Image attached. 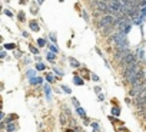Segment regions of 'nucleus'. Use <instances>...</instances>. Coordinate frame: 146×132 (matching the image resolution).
Returning a JSON list of instances; mask_svg holds the SVG:
<instances>
[{"label": "nucleus", "mask_w": 146, "mask_h": 132, "mask_svg": "<svg viewBox=\"0 0 146 132\" xmlns=\"http://www.w3.org/2000/svg\"><path fill=\"white\" fill-rule=\"evenodd\" d=\"M115 22H116V17H115L113 15H105V16H102L97 20V29H99V30L107 29V27L113 26Z\"/></svg>", "instance_id": "1"}, {"label": "nucleus", "mask_w": 146, "mask_h": 132, "mask_svg": "<svg viewBox=\"0 0 146 132\" xmlns=\"http://www.w3.org/2000/svg\"><path fill=\"white\" fill-rule=\"evenodd\" d=\"M138 56H136V53H132L130 52L129 55H126L125 58L122 59L120 62H122V65L125 66V67H128V66H130V65H133V63H138Z\"/></svg>", "instance_id": "2"}, {"label": "nucleus", "mask_w": 146, "mask_h": 132, "mask_svg": "<svg viewBox=\"0 0 146 132\" xmlns=\"http://www.w3.org/2000/svg\"><path fill=\"white\" fill-rule=\"evenodd\" d=\"M73 83H74V85H77V86H83V85H85L83 79H82L80 76H77V75H74V78H73Z\"/></svg>", "instance_id": "3"}, {"label": "nucleus", "mask_w": 146, "mask_h": 132, "mask_svg": "<svg viewBox=\"0 0 146 132\" xmlns=\"http://www.w3.org/2000/svg\"><path fill=\"white\" fill-rule=\"evenodd\" d=\"M110 115L115 116V118H116V116H119V115H120V108H119V106H112V109H110Z\"/></svg>", "instance_id": "4"}, {"label": "nucleus", "mask_w": 146, "mask_h": 132, "mask_svg": "<svg viewBox=\"0 0 146 132\" xmlns=\"http://www.w3.org/2000/svg\"><path fill=\"white\" fill-rule=\"evenodd\" d=\"M30 29H32L33 32H39V30H40V26H39V23H37V22H30Z\"/></svg>", "instance_id": "5"}, {"label": "nucleus", "mask_w": 146, "mask_h": 132, "mask_svg": "<svg viewBox=\"0 0 146 132\" xmlns=\"http://www.w3.org/2000/svg\"><path fill=\"white\" fill-rule=\"evenodd\" d=\"M43 82V79H42V78H36V76H34V78H32V79H30V85H40V83Z\"/></svg>", "instance_id": "6"}, {"label": "nucleus", "mask_w": 146, "mask_h": 132, "mask_svg": "<svg viewBox=\"0 0 146 132\" xmlns=\"http://www.w3.org/2000/svg\"><path fill=\"white\" fill-rule=\"evenodd\" d=\"M6 129H7V132H15L17 129L16 124H13V122H10V124H7V126H6Z\"/></svg>", "instance_id": "7"}, {"label": "nucleus", "mask_w": 146, "mask_h": 132, "mask_svg": "<svg viewBox=\"0 0 146 132\" xmlns=\"http://www.w3.org/2000/svg\"><path fill=\"white\" fill-rule=\"evenodd\" d=\"M69 63H70L72 67H79V66H80V63H79L76 59H73V58H69Z\"/></svg>", "instance_id": "8"}, {"label": "nucleus", "mask_w": 146, "mask_h": 132, "mask_svg": "<svg viewBox=\"0 0 146 132\" xmlns=\"http://www.w3.org/2000/svg\"><path fill=\"white\" fill-rule=\"evenodd\" d=\"M76 112H77V115L80 116V118H86V112H85V109L83 108H76Z\"/></svg>", "instance_id": "9"}, {"label": "nucleus", "mask_w": 146, "mask_h": 132, "mask_svg": "<svg viewBox=\"0 0 146 132\" xmlns=\"http://www.w3.org/2000/svg\"><path fill=\"white\" fill-rule=\"evenodd\" d=\"M44 92H46V98L50 100V98H52V91H50L49 85H44Z\"/></svg>", "instance_id": "10"}, {"label": "nucleus", "mask_w": 146, "mask_h": 132, "mask_svg": "<svg viewBox=\"0 0 146 132\" xmlns=\"http://www.w3.org/2000/svg\"><path fill=\"white\" fill-rule=\"evenodd\" d=\"M16 119H17V115H16V114H10V115H9V118L6 119V122H7V124H10L12 121H16Z\"/></svg>", "instance_id": "11"}, {"label": "nucleus", "mask_w": 146, "mask_h": 132, "mask_svg": "<svg viewBox=\"0 0 146 132\" xmlns=\"http://www.w3.org/2000/svg\"><path fill=\"white\" fill-rule=\"evenodd\" d=\"M60 124L63 125H67V116H65V114H60Z\"/></svg>", "instance_id": "12"}, {"label": "nucleus", "mask_w": 146, "mask_h": 132, "mask_svg": "<svg viewBox=\"0 0 146 132\" xmlns=\"http://www.w3.org/2000/svg\"><path fill=\"white\" fill-rule=\"evenodd\" d=\"M99 1H100V0H90V9H95V10H96Z\"/></svg>", "instance_id": "13"}, {"label": "nucleus", "mask_w": 146, "mask_h": 132, "mask_svg": "<svg viewBox=\"0 0 146 132\" xmlns=\"http://www.w3.org/2000/svg\"><path fill=\"white\" fill-rule=\"evenodd\" d=\"M47 59H49V62H55V60H56V55H55V53H52V52H49V53H47Z\"/></svg>", "instance_id": "14"}, {"label": "nucleus", "mask_w": 146, "mask_h": 132, "mask_svg": "<svg viewBox=\"0 0 146 132\" xmlns=\"http://www.w3.org/2000/svg\"><path fill=\"white\" fill-rule=\"evenodd\" d=\"M36 69H37V70H44V69H46V65H44V63H42V62H37Z\"/></svg>", "instance_id": "15"}, {"label": "nucleus", "mask_w": 146, "mask_h": 132, "mask_svg": "<svg viewBox=\"0 0 146 132\" xmlns=\"http://www.w3.org/2000/svg\"><path fill=\"white\" fill-rule=\"evenodd\" d=\"M4 48H6L7 50H13V49H16V45H15V43H6Z\"/></svg>", "instance_id": "16"}, {"label": "nucleus", "mask_w": 146, "mask_h": 132, "mask_svg": "<svg viewBox=\"0 0 146 132\" xmlns=\"http://www.w3.org/2000/svg\"><path fill=\"white\" fill-rule=\"evenodd\" d=\"M92 128H93V132H100V128H99L97 122H92Z\"/></svg>", "instance_id": "17"}, {"label": "nucleus", "mask_w": 146, "mask_h": 132, "mask_svg": "<svg viewBox=\"0 0 146 132\" xmlns=\"http://www.w3.org/2000/svg\"><path fill=\"white\" fill-rule=\"evenodd\" d=\"M46 79H47L49 83H55V78H53V75H52V73H47V75H46Z\"/></svg>", "instance_id": "18"}, {"label": "nucleus", "mask_w": 146, "mask_h": 132, "mask_svg": "<svg viewBox=\"0 0 146 132\" xmlns=\"http://www.w3.org/2000/svg\"><path fill=\"white\" fill-rule=\"evenodd\" d=\"M49 48H50V52H52V53H55V55H56L57 52H59V49H57V46H56V45H50Z\"/></svg>", "instance_id": "19"}, {"label": "nucleus", "mask_w": 146, "mask_h": 132, "mask_svg": "<svg viewBox=\"0 0 146 132\" xmlns=\"http://www.w3.org/2000/svg\"><path fill=\"white\" fill-rule=\"evenodd\" d=\"M72 103L74 105V108H80V102H79L76 98H72Z\"/></svg>", "instance_id": "20"}, {"label": "nucleus", "mask_w": 146, "mask_h": 132, "mask_svg": "<svg viewBox=\"0 0 146 132\" xmlns=\"http://www.w3.org/2000/svg\"><path fill=\"white\" fill-rule=\"evenodd\" d=\"M27 78H30V79H32V78H34V75H36V70H32V69H30V70H27Z\"/></svg>", "instance_id": "21"}, {"label": "nucleus", "mask_w": 146, "mask_h": 132, "mask_svg": "<svg viewBox=\"0 0 146 132\" xmlns=\"http://www.w3.org/2000/svg\"><path fill=\"white\" fill-rule=\"evenodd\" d=\"M62 91L65 92V93H72L70 88H69V86H66V85H62Z\"/></svg>", "instance_id": "22"}, {"label": "nucleus", "mask_w": 146, "mask_h": 132, "mask_svg": "<svg viewBox=\"0 0 146 132\" xmlns=\"http://www.w3.org/2000/svg\"><path fill=\"white\" fill-rule=\"evenodd\" d=\"M82 16H83V19H85L86 22H89V20H90V17H89V15H88V12H86V10H83V12H82Z\"/></svg>", "instance_id": "23"}, {"label": "nucleus", "mask_w": 146, "mask_h": 132, "mask_svg": "<svg viewBox=\"0 0 146 132\" xmlns=\"http://www.w3.org/2000/svg\"><path fill=\"white\" fill-rule=\"evenodd\" d=\"M29 49H30V52L34 53V55H37V53H39V49H37V48H34V46H32V45L29 46Z\"/></svg>", "instance_id": "24"}, {"label": "nucleus", "mask_w": 146, "mask_h": 132, "mask_svg": "<svg viewBox=\"0 0 146 132\" xmlns=\"http://www.w3.org/2000/svg\"><path fill=\"white\" fill-rule=\"evenodd\" d=\"M138 53H139V56H140V59L145 60V55H143V49L142 48H138Z\"/></svg>", "instance_id": "25"}, {"label": "nucleus", "mask_w": 146, "mask_h": 132, "mask_svg": "<svg viewBox=\"0 0 146 132\" xmlns=\"http://www.w3.org/2000/svg\"><path fill=\"white\" fill-rule=\"evenodd\" d=\"M37 45H39V48H43L46 45V40L44 39H37Z\"/></svg>", "instance_id": "26"}, {"label": "nucleus", "mask_w": 146, "mask_h": 132, "mask_svg": "<svg viewBox=\"0 0 146 132\" xmlns=\"http://www.w3.org/2000/svg\"><path fill=\"white\" fill-rule=\"evenodd\" d=\"M17 17H19V20H20V22H24V20H26V17H24V13H23V12H20V13L17 15Z\"/></svg>", "instance_id": "27"}, {"label": "nucleus", "mask_w": 146, "mask_h": 132, "mask_svg": "<svg viewBox=\"0 0 146 132\" xmlns=\"http://www.w3.org/2000/svg\"><path fill=\"white\" fill-rule=\"evenodd\" d=\"M53 70H55V73L59 75V76H63V72L60 70V69H57V67H53Z\"/></svg>", "instance_id": "28"}, {"label": "nucleus", "mask_w": 146, "mask_h": 132, "mask_svg": "<svg viewBox=\"0 0 146 132\" xmlns=\"http://www.w3.org/2000/svg\"><path fill=\"white\" fill-rule=\"evenodd\" d=\"M146 6V0H139V7H145Z\"/></svg>", "instance_id": "29"}, {"label": "nucleus", "mask_w": 146, "mask_h": 132, "mask_svg": "<svg viewBox=\"0 0 146 132\" xmlns=\"http://www.w3.org/2000/svg\"><path fill=\"white\" fill-rule=\"evenodd\" d=\"M49 37H50L53 42H56V33H50V36H49Z\"/></svg>", "instance_id": "30"}, {"label": "nucleus", "mask_w": 146, "mask_h": 132, "mask_svg": "<svg viewBox=\"0 0 146 132\" xmlns=\"http://www.w3.org/2000/svg\"><path fill=\"white\" fill-rule=\"evenodd\" d=\"M4 15H6V16H9V17H12V16H13V13H12L10 10H4Z\"/></svg>", "instance_id": "31"}, {"label": "nucleus", "mask_w": 146, "mask_h": 132, "mask_svg": "<svg viewBox=\"0 0 146 132\" xmlns=\"http://www.w3.org/2000/svg\"><path fill=\"white\" fill-rule=\"evenodd\" d=\"M92 79H93L95 82H97V81H99V76H97V75H92Z\"/></svg>", "instance_id": "32"}, {"label": "nucleus", "mask_w": 146, "mask_h": 132, "mask_svg": "<svg viewBox=\"0 0 146 132\" xmlns=\"http://www.w3.org/2000/svg\"><path fill=\"white\" fill-rule=\"evenodd\" d=\"M97 99H99V100H103V99H105V96H103L102 93H97Z\"/></svg>", "instance_id": "33"}, {"label": "nucleus", "mask_w": 146, "mask_h": 132, "mask_svg": "<svg viewBox=\"0 0 146 132\" xmlns=\"http://www.w3.org/2000/svg\"><path fill=\"white\" fill-rule=\"evenodd\" d=\"M6 58V53L4 52H0V59H4Z\"/></svg>", "instance_id": "34"}, {"label": "nucleus", "mask_w": 146, "mask_h": 132, "mask_svg": "<svg viewBox=\"0 0 146 132\" xmlns=\"http://www.w3.org/2000/svg\"><path fill=\"white\" fill-rule=\"evenodd\" d=\"M3 118H4V114H3V112H0V122L3 121Z\"/></svg>", "instance_id": "35"}, {"label": "nucleus", "mask_w": 146, "mask_h": 132, "mask_svg": "<svg viewBox=\"0 0 146 132\" xmlns=\"http://www.w3.org/2000/svg\"><path fill=\"white\" fill-rule=\"evenodd\" d=\"M1 129H4V124H3V122H0V131H1Z\"/></svg>", "instance_id": "36"}, {"label": "nucleus", "mask_w": 146, "mask_h": 132, "mask_svg": "<svg viewBox=\"0 0 146 132\" xmlns=\"http://www.w3.org/2000/svg\"><path fill=\"white\" fill-rule=\"evenodd\" d=\"M95 91H96L97 93H100V88H99V86H96V88H95Z\"/></svg>", "instance_id": "37"}, {"label": "nucleus", "mask_w": 146, "mask_h": 132, "mask_svg": "<svg viewBox=\"0 0 146 132\" xmlns=\"http://www.w3.org/2000/svg\"><path fill=\"white\" fill-rule=\"evenodd\" d=\"M66 132H74L73 129H66Z\"/></svg>", "instance_id": "38"}, {"label": "nucleus", "mask_w": 146, "mask_h": 132, "mask_svg": "<svg viewBox=\"0 0 146 132\" xmlns=\"http://www.w3.org/2000/svg\"><path fill=\"white\" fill-rule=\"evenodd\" d=\"M37 3H39V4H42V3H43V0H39V1H37Z\"/></svg>", "instance_id": "39"}, {"label": "nucleus", "mask_w": 146, "mask_h": 132, "mask_svg": "<svg viewBox=\"0 0 146 132\" xmlns=\"http://www.w3.org/2000/svg\"><path fill=\"white\" fill-rule=\"evenodd\" d=\"M143 119H145V121H146V114H145V115H143Z\"/></svg>", "instance_id": "40"}, {"label": "nucleus", "mask_w": 146, "mask_h": 132, "mask_svg": "<svg viewBox=\"0 0 146 132\" xmlns=\"http://www.w3.org/2000/svg\"><path fill=\"white\" fill-rule=\"evenodd\" d=\"M1 40H3V37H1V36H0V42H1Z\"/></svg>", "instance_id": "41"}]
</instances>
